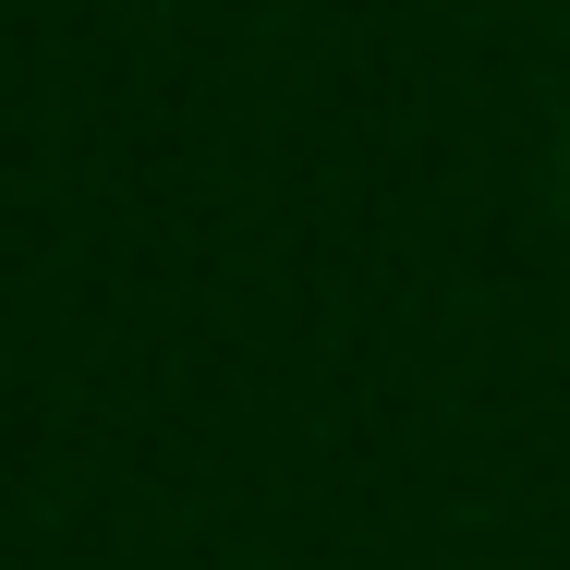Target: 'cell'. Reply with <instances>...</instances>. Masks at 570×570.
I'll list each match as a JSON object with an SVG mask.
<instances>
[]
</instances>
